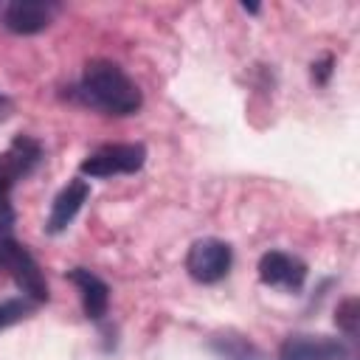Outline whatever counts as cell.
Masks as SVG:
<instances>
[{
  "instance_id": "cell-1",
  "label": "cell",
  "mask_w": 360,
  "mask_h": 360,
  "mask_svg": "<svg viewBox=\"0 0 360 360\" xmlns=\"http://www.w3.org/2000/svg\"><path fill=\"white\" fill-rule=\"evenodd\" d=\"M73 96L84 107L98 110L104 115H115V118L135 115L143 107L141 87L112 59H90L82 70V79Z\"/></svg>"
},
{
  "instance_id": "cell-2",
  "label": "cell",
  "mask_w": 360,
  "mask_h": 360,
  "mask_svg": "<svg viewBox=\"0 0 360 360\" xmlns=\"http://www.w3.org/2000/svg\"><path fill=\"white\" fill-rule=\"evenodd\" d=\"M42 163V146L31 135H14L8 149L0 155V242L14 239V205H11V191L17 180L28 177L37 166Z\"/></svg>"
},
{
  "instance_id": "cell-3",
  "label": "cell",
  "mask_w": 360,
  "mask_h": 360,
  "mask_svg": "<svg viewBox=\"0 0 360 360\" xmlns=\"http://www.w3.org/2000/svg\"><path fill=\"white\" fill-rule=\"evenodd\" d=\"M0 267L11 273V278L20 287V292L25 298H31L34 304H45L51 298V290H48L42 267L37 264V259L17 239H3L0 242Z\"/></svg>"
},
{
  "instance_id": "cell-4",
  "label": "cell",
  "mask_w": 360,
  "mask_h": 360,
  "mask_svg": "<svg viewBox=\"0 0 360 360\" xmlns=\"http://www.w3.org/2000/svg\"><path fill=\"white\" fill-rule=\"evenodd\" d=\"M146 163L143 143H104L93 149L82 163L79 172L84 177H112V174H135Z\"/></svg>"
},
{
  "instance_id": "cell-5",
  "label": "cell",
  "mask_w": 360,
  "mask_h": 360,
  "mask_svg": "<svg viewBox=\"0 0 360 360\" xmlns=\"http://www.w3.org/2000/svg\"><path fill=\"white\" fill-rule=\"evenodd\" d=\"M233 250L217 236L197 239L186 253V270L197 284H217L231 273Z\"/></svg>"
},
{
  "instance_id": "cell-6",
  "label": "cell",
  "mask_w": 360,
  "mask_h": 360,
  "mask_svg": "<svg viewBox=\"0 0 360 360\" xmlns=\"http://www.w3.org/2000/svg\"><path fill=\"white\" fill-rule=\"evenodd\" d=\"M278 360H349V346L329 335H287L278 346Z\"/></svg>"
},
{
  "instance_id": "cell-7",
  "label": "cell",
  "mask_w": 360,
  "mask_h": 360,
  "mask_svg": "<svg viewBox=\"0 0 360 360\" xmlns=\"http://www.w3.org/2000/svg\"><path fill=\"white\" fill-rule=\"evenodd\" d=\"M259 281L267 287H281L287 292H298L307 281V264L284 250H267L259 259Z\"/></svg>"
},
{
  "instance_id": "cell-8",
  "label": "cell",
  "mask_w": 360,
  "mask_h": 360,
  "mask_svg": "<svg viewBox=\"0 0 360 360\" xmlns=\"http://www.w3.org/2000/svg\"><path fill=\"white\" fill-rule=\"evenodd\" d=\"M59 11L56 3H42V0H11L3 8V25L11 34L28 37L39 34L53 22V14Z\"/></svg>"
},
{
  "instance_id": "cell-9",
  "label": "cell",
  "mask_w": 360,
  "mask_h": 360,
  "mask_svg": "<svg viewBox=\"0 0 360 360\" xmlns=\"http://www.w3.org/2000/svg\"><path fill=\"white\" fill-rule=\"evenodd\" d=\"M90 197V186L87 180L76 177V180H68V186L53 197L51 202V214H48V222H45V233L56 236L62 231H68V225L76 219V214L82 211V205L87 202Z\"/></svg>"
},
{
  "instance_id": "cell-10",
  "label": "cell",
  "mask_w": 360,
  "mask_h": 360,
  "mask_svg": "<svg viewBox=\"0 0 360 360\" xmlns=\"http://www.w3.org/2000/svg\"><path fill=\"white\" fill-rule=\"evenodd\" d=\"M76 290H79V298H82V309H84V318L87 321H101L107 315V307H110V287L107 281H101L96 273H90L87 267H73L65 273Z\"/></svg>"
},
{
  "instance_id": "cell-11",
  "label": "cell",
  "mask_w": 360,
  "mask_h": 360,
  "mask_svg": "<svg viewBox=\"0 0 360 360\" xmlns=\"http://www.w3.org/2000/svg\"><path fill=\"white\" fill-rule=\"evenodd\" d=\"M211 349L219 360H264V354L242 335L236 332H222L211 338Z\"/></svg>"
},
{
  "instance_id": "cell-12",
  "label": "cell",
  "mask_w": 360,
  "mask_h": 360,
  "mask_svg": "<svg viewBox=\"0 0 360 360\" xmlns=\"http://www.w3.org/2000/svg\"><path fill=\"white\" fill-rule=\"evenodd\" d=\"M335 326L349 338V340H357L360 335V301L357 295H349L338 304L335 309Z\"/></svg>"
},
{
  "instance_id": "cell-13",
  "label": "cell",
  "mask_w": 360,
  "mask_h": 360,
  "mask_svg": "<svg viewBox=\"0 0 360 360\" xmlns=\"http://www.w3.org/2000/svg\"><path fill=\"white\" fill-rule=\"evenodd\" d=\"M34 307H37V304H34L31 298H25V295L0 301V332H6L8 326H14V323L25 321V318L34 312Z\"/></svg>"
},
{
  "instance_id": "cell-14",
  "label": "cell",
  "mask_w": 360,
  "mask_h": 360,
  "mask_svg": "<svg viewBox=\"0 0 360 360\" xmlns=\"http://www.w3.org/2000/svg\"><path fill=\"white\" fill-rule=\"evenodd\" d=\"M332 70H335V56L332 53H326L318 62H312V79H315V84H326L329 76H332Z\"/></svg>"
},
{
  "instance_id": "cell-15",
  "label": "cell",
  "mask_w": 360,
  "mask_h": 360,
  "mask_svg": "<svg viewBox=\"0 0 360 360\" xmlns=\"http://www.w3.org/2000/svg\"><path fill=\"white\" fill-rule=\"evenodd\" d=\"M11 112H14V101L0 90V121H6Z\"/></svg>"
},
{
  "instance_id": "cell-16",
  "label": "cell",
  "mask_w": 360,
  "mask_h": 360,
  "mask_svg": "<svg viewBox=\"0 0 360 360\" xmlns=\"http://www.w3.org/2000/svg\"><path fill=\"white\" fill-rule=\"evenodd\" d=\"M242 8H245L248 14H259V6H253V3H242Z\"/></svg>"
}]
</instances>
